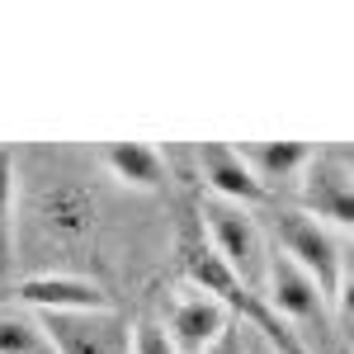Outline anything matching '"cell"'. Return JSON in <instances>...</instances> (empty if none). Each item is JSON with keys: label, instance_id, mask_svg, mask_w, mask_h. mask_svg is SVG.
I'll use <instances>...</instances> for the list:
<instances>
[{"label": "cell", "instance_id": "cell-13", "mask_svg": "<svg viewBox=\"0 0 354 354\" xmlns=\"http://www.w3.org/2000/svg\"><path fill=\"white\" fill-rule=\"evenodd\" d=\"M15 245H19V161L10 147H0V279L15 270Z\"/></svg>", "mask_w": 354, "mask_h": 354}, {"label": "cell", "instance_id": "cell-16", "mask_svg": "<svg viewBox=\"0 0 354 354\" xmlns=\"http://www.w3.org/2000/svg\"><path fill=\"white\" fill-rule=\"evenodd\" d=\"M245 340H250V326H245V322H232V326L222 330V335L203 354H250V345H245Z\"/></svg>", "mask_w": 354, "mask_h": 354}, {"label": "cell", "instance_id": "cell-11", "mask_svg": "<svg viewBox=\"0 0 354 354\" xmlns=\"http://www.w3.org/2000/svg\"><path fill=\"white\" fill-rule=\"evenodd\" d=\"M236 151H241V161L250 165V175H255L265 189L283 185V180H298L302 170H307V161L317 156V151L302 147V142H241Z\"/></svg>", "mask_w": 354, "mask_h": 354}, {"label": "cell", "instance_id": "cell-6", "mask_svg": "<svg viewBox=\"0 0 354 354\" xmlns=\"http://www.w3.org/2000/svg\"><path fill=\"white\" fill-rule=\"evenodd\" d=\"M232 322H236V317L227 312V302L213 298V293H203V288H194V283L170 302V312H165V330H170V340L180 345V354H203Z\"/></svg>", "mask_w": 354, "mask_h": 354}, {"label": "cell", "instance_id": "cell-3", "mask_svg": "<svg viewBox=\"0 0 354 354\" xmlns=\"http://www.w3.org/2000/svg\"><path fill=\"white\" fill-rule=\"evenodd\" d=\"M265 298H270V307L293 326V335H298L312 354L330 340V302H326V293H322L288 255H279V250L270 255Z\"/></svg>", "mask_w": 354, "mask_h": 354}, {"label": "cell", "instance_id": "cell-7", "mask_svg": "<svg viewBox=\"0 0 354 354\" xmlns=\"http://www.w3.org/2000/svg\"><path fill=\"white\" fill-rule=\"evenodd\" d=\"M194 165H198V180L208 185L213 198L241 203V208L270 203V189L250 175V165L241 161V151L227 147V142H198V147H194Z\"/></svg>", "mask_w": 354, "mask_h": 354}, {"label": "cell", "instance_id": "cell-4", "mask_svg": "<svg viewBox=\"0 0 354 354\" xmlns=\"http://www.w3.org/2000/svg\"><path fill=\"white\" fill-rule=\"evenodd\" d=\"M298 208L354 236V170L335 151H317L298 175Z\"/></svg>", "mask_w": 354, "mask_h": 354}, {"label": "cell", "instance_id": "cell-5", "mask_svg": "<svg viewBox=\"0 0 354 354\" xmlns=\"http://www.w3.org/2000/svg\"><path fill=\"white\" fill-rule=\"evenodd\" d=\"M57 354H133V326L123 312H43Z\"/></svg>", "mask_w": 354, "mask_h": 354}, {"label": "cell", "instance_id": "cell-14", "mask_svg": "<svg viewBox=\"0 0 354 354\" xmlns=\"http://www.w3.org/2000/svg\"><path fill=\"white\" fill-rule=\"evenodd\" d=\"M133 354H180V345L170 340V330L161 322H137L133 326Z\"/></svg>", "mask_w": 354, "mask_h": 354}, {"label": "cell", "instance_id": "cell-9", "mask_svg": "<svg viewBox=\"0 0 354 354\" xmlns=\"http://www.w3.org/2000/svg\"><path fill=\"white\" fill-rule=\"evenodd\" d=\"M15 298L28 302L33 312H104V307H113L109 293L81 274H33L15 288Z\"/></svg>", "mask_w": 354, "mask_h": 354}, {"label": "cell", "instance_id": "cell-17", "mask_svg": "<svg viewBox=\"0 0 354 354\" xmlns=\"http://www.w3.org/2000/svg\"><path fill=\"white\" fill-rule=\"evenodd\" d=\"M245 345H250V354H279V350H274V345H265V340H260L255 330H250V340H245Z\"/></svg>", "mask_w": 354, "mask_h": 354}, {"label": "cell", "instance_id": "cell-10", "mask_svg": "<svg viewBox=\"0 0 354 354\" xmlns=\"http://www.w3.org/2000/svg\"><path fill=\"white\" fill-rule=\"evenodd\" d=\"M100 156H104V165H109V175L123 180L128 189L156 194V189H165V180H170L165 156L156 151V147H147V142H109Z\"/></svg>", "mask_w": 354, "mask_h": 354}, {"label": "cell", "instance_id": "cell-12", "mask_svg": "<svg viewBox=\"0 0 354 354\" xmlns=\"http://www.w3.org/2000/svg\"><path fill=\"white\" fill-rule=\"evenodd\" d=\"M0 354H57L43 312H33L19 298L0 302Z\"/></svg>", "mask_w": 354, "mask_h": 354}, {"label": "cell", "instance_id": "cell-18", "mask_svg": "<svg viewBox=\"0 0 354 354\" xmlns=\"http://www.w3.org/2000/svg\"><path fill=\"white\" fill-rule=\"evenodd\" d=\"M335 156H340V161H345V165L354 170V147H335Z\"/></svg>", "mask_w": 354, "mask_h": 354}, {"label": "cell", "instance_id": "cell-1", "mask_svg": "<svg viewBox=\"0 0 354 354\" xmlns=\"http://www.w3.org/2000/svg\"><path fill=\"white\" fill-rule=\"evenodd\" d=\"M198 222H203V236L213 245V255H218L227 270L241 279L245 288H255V293H265V279H270V241H265V227L260 218L241 208V203H227V198H203L198 203Z\"/></svg>", "mask_w": 354, "mask_h": 354}, {"label": "cell", "instance_id": "cell-15", "mask_svg": "<svg viewBox=\"0 0 354 354\" xmlns=\"http://www.w3.org/2000/svg\"><path fill=\"white\" fill-rule=\"evenodd\" d=\"M335 312H340V322L354 326V255H345V265H340V288H335Z\"/></svg>", "mask_w": 354, "mask_h": 354}, {"label": "cell", "instance_id": "cell-2", "mask_svg": "<svg viewBox=\"0 0 354 354\" xmlns=\"http://www.w3.org/2000/svg\"><path fill=\"white\" fill-rule=\"evenodd\" d=\"M270 232L279 241V255H288L335 307V288H340V265H345V245L330 232L326 222H317L302 208H274L270 213Z\"/></svg>", "mask_w": 354, "mask_h": 354}, {"label": "cell", "instance_id": "cell-8", "mask_svg": "<svg viewBox=\"0 0 354 354\" xmlns=\"http://www.w3.org/2000/svg\"><path fill=\"white\" fill-rule=\"evenodd\" d=\"M33 218L43 227V236H53L57 245L85 241L95 232V198L71 180H57L33 194Z\"/></svg>", "mask_w": 354, "mask_h": 354}]
</instances>
